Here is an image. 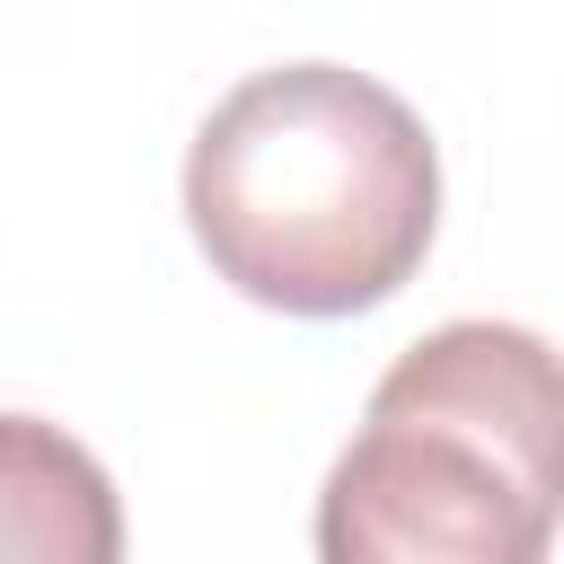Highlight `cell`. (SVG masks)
Here are the masks:
<instances>
[{"label": "cell", "mask_w": 564, "mask_h": 564, "mask_svg": "<svg viewBox=\"0 0 564 564\" xmlns=\"http://www.w3.org/2000/svg\"><path fill=\"white\" fill-rule=\"evenodd\" d=\"M185 229L238 300L352 317L432 256L441 150L370 70L282 62L203 115L185 150Z\"/></svg>", "instance_id": "1"}, {"label": "cell", "mask_w": 564, "mask_h": 564, "mask_svg": "<svg viewBox=\"0 0 564 564\" xmlns=\"http://www.w3.org/2000/svg\"><path fill=\"white\" fill-rule=\"evenodd\" d=\"M564 502V388L529 326L458 317L388 361L326 467V564H538Z\"/></svg>", "instance_id": "2"}, {"label": "cell", "mask_w": 564, "mask_h": 564, "mask_svg": "<svg viewBox=\"0 0 564 564\" xmlns=\"http://www.w3.org/2000/svg\"><path fill=\"white\" fill-rule=\"evenodd\" d=\"M0 555H26V564H115L123 555L115 476L44 414H0Z\"/></svg>", "instance_id": "3"}]
</instances>
